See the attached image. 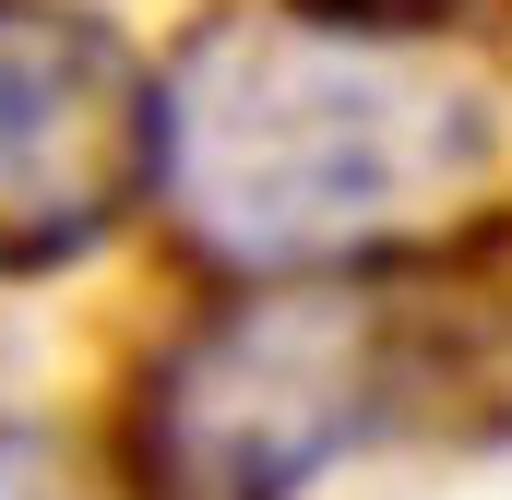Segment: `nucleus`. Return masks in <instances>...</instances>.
I'll use <instances>...</instances> for the list:
<instances>
[{
  "instance_id": "obj_1",
  "label": "nucleus",
  "mask_w": 512,
  "mask_h": 500,
  "mask_svg": "<svg viewBox=\"0 0 512 500\" xmlns=\"http://www.w3.org/2000/svg\"><path fill=\"white\" fill-rule=\"evenodd\" d=\"M512 167V96L417 24L227 12L167 72V203L179 227L274 286L358 274L477 215Z\"/></svg>"
},
{
  "instance_id": "obj_3",
  "label": "nucleus",
  "mask_w": 512,
  "mask_h": 500,
  "mask_svg": "<svg viewBox=\"0 0 512 500\" xmlns=\"http://www.w3.org/2000/svg\"><path fill=\"white\" fill-rule=\"evenodd\" d=\"M143 191H167V72L96 12L0 0V274L84 262Z\"/></svg>"
},
{
  "instance_id": "obj_5",
  "label": "nucleus",
  "mask_w": 512,
  "mask_h": 500,
  "mask_svg": "<svg viewBox=\"0 0 512 500\" xmlns=\"http://www.w3.org/2000/svg\"><path fill=\"white\" fill-rule=\"evenodd\" d=\"M286 12H334V24H417L429 0H286Z\"/></svg>"
},
{
  "instance_id": "obj_2",
  "label": "nucleus",
  "mask_w": 512,
  "mask_h": 500,
  "mask_svg": "<svg viewBox=\"0 0 512 500\" xmlns=\"http://www.w3.org/2000/svg\"><path fill=\"white\" fill-rule=\"evenodd\" d=\"M382 405H393L382 310L346 274H322V286H286L239 322L191 334L155 370L143 441H155V477L179 500H286L346 441H370Z\"/></svg>"
},
{
  "instance_id": "obj_4",
  "label": "nucleus",
  "mask_w": 512,
  "mask_h": 500,
  "mask_svg": "<svg viewBox=\"0 0 512 500\" xmlns=\"http://www.w3.org/2000/svg\"><path fill=\"white\" fill-rule=\"evenodd\" d=\"M0 500H96V489L48 429H0Z\"/></svg>"
}]
</instances>
